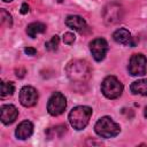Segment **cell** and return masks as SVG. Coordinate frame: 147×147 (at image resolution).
I'll use <instances>...</instances> for the list:
<instances>
[{
	"instance_id": "1",
	"label": "cell",
	"mask_w": 147,
	"mask_h": 147,
	"mask_svg": "<svg viewBox=\"0 0 147 147\" xmlns=\"http://www.w3.org/2000/svg\"><path fill=\"white\" fill-rule=\"evenodd\" d=\"M68 78L75 84H85L92 75V69L85 60H72L65 67Z\"/></svg>"
},
{
	"instance_id": "2",
	"label": "cell",
	"mask_w": 147,
	"mask_h": 147,
	"mask_svg": "<svg viewBox=\"0 0 147 147\" xmlns=\"http://www.w3.org/2000/svg\"><path fill=\"white\" fill-rule=\"evenodd\" d=\"M92 108L88 106H77L74 107L69 113V122L75 130H83L90 122L92 116Z\"/></svg>"
},
{
	"instance_id": "3",
	"label": "cell",
	"mask_w": 147,
	"mask_h": 147,
	"mask_svg": "<svg viewBox=\"0 0 147 147\" xmlns=\"http://www.w3.org/2000/svg\"><path fill=\"white\" fill-rule=\"evenodd\" d=\"M94 131L101 138H114L121 132L119 125L108 116L101 117L94 125Z\"/></svg>"
},
{
	"instance_id": "4",
	"label": "cell",
	"mask_w": 147,
	"mask_h": 147,
	"mask_svg": "<svg viewBox=\"0 0 147 147\" xmlns=\"http://www.w3.org/2000/svg\"><path fill=\"white\" fill-rule=\"evenodd\" d=\"M101 92L107 99H117L123 93V84L115 76H107L101 83Z\"/></svg>"
},
{
	"instance_id": "5",
	"label": "cell",
	"mask_w": 147,
	"mask_h": 147,
	"mask_svg": "<svg viewBox=\"0 0 147 147\" xmlns=\"http://www.w3.org/2000/svg\"><path fill=\"white\" fill-rule=\"evenodd\" d=\"M127 70L132 76H144L147 72V57L141 53H136L130 57Z\"/></svg>"
},
{
	"instance_id": "6",
	"label": "cell",
	"mask_w": 147,
	"mask_h": 147,
	"mask_svg": "<svg viewBox=\"0 0 147 147\" xmlns=\"http://www.w3.org/2000/svg\"><path fill=\"white\" fill-rule=\"evenodd\" d=\"M67 107L65 96L61 92H54L47 102V111L52 116L61 115Z\"/></svg>"
},
{
	"instance_id": "7",
	"label": "cell",
	"mask_w": 147,
	"mask_h": 147,
	"mask_svg": "<svg viewBox=\"0 0 147 147\" xmlns=\"http://www.w3.org/2000/svg\"><path fill=\"white\" fill-rule=\"evenodd\" d=\"M123 17V8L117 2L108 3L103 9V20L107 24H115Z\"/></svg>"
},
{
	"instance_id": "8",
	"label": "cell",
	"mask_w": 147,
	"mask_h": 147,
	"mask_svg": "<svg viewBox=\"0 0 147 147\" xmlns=\"http://www.w3.org/2000/svg\"><path fill=\"white\" fill-rule=\"evenodd\" d=\"M90 51L94 60L100 62L106 57L108 52V42L103 38H95L90 42Z\"/></svg>"
},
{
	"instance_id": "9",
	"label": "cell",
	"mask_w": 147,
	"mask_h": 147,
	"mask_svg": "<svg viewBox=\"0 0 147 147\" xmlns=\"http://www.w3.org/2000/svg\"><path fill=\"white\" fill-rule=\"evenodd\" d=\"M38 101V92L32 86H23L20 91V102L24 107H32Z\"/></svg>"
},
{
	"instance_id": "10",
	"label": "cell",
	"mask_w": 147,
	"mask_h": 147,
	"mask_svg": "<svg viewBox=\"0 0 147 147\" xmlns=\"http://www.w3.org/2000/svg\"><path fill=\"white\" fill-rule=\"evenodd\" d=\"M65 25L68 28H70L71 30H75L79 33H84L88 29L86 21L79 15H69V16H67Z\"/></svg>"
},
{
	"instance_id": "11",
	"label": "cell",
	"mask_w": 147,
	"mask_h": 147,
	"mask_svg": "<svg viewBox=\"0 0 147 147\" xmlns=\"http://www.w3.org/2000/svg\"><path fill=\"white\" fill-rule=\"evenodd\" d=\"M113 39L122 45H126V46H136V40L134 38L131 36L130 31L124 29V28H119L117 29L114 33H113Z\"/></svg>"
},
{
	"instance_id": "12",
	"label": "cell",
	"mask_w": 147,
	"mask_h": 147,
	"mask_svg": "<svg viewBox=\"0 0 147 147\" xmlns=\"http://www.w3.org/2000/svg\"><path fill=\"white\" fill-rule=\"evenodd\" d=\"M0 114H1V122L8 125L15 122V119L18 116V110L14 105H3L1 106Z\"/></svg>"
},
{
	"instance_id": "13",
	"label": "cell",
	"mask_w": 147,
	"mask_h": 147,
	"mask_svg": "<svg viewBox=\"0 0 147 147\" xmlns=\"http://www.w3.org/2000/svg\"><path fill=\"white\" fill-rule=\"evenodd\" d=\"M32 133H33V124L30 121L21 122L15 130V136L20 140H25V139L30 138L32 136Z\"/></svg>"
},
{
	"instance_id": "14",
	"label": "cell",
	"mask_w": 147,
	"mask_h": 147,
	"mask_svg": "<svg viewBox=\"0 0 147 147\" xmlns=\"http://www.w3.org/2000/svg\"><path fill=\"white\" fill-rule=\"evenodd\" d=\"M130 90L134 95H147V79H138L133 82Z\"/></svg>"
},
{
	"instance_id": "15",
	"label": "cell",
	"mask_w": 147,
	"mask_h": 147,
	"mask_svg": "<svg viewBox=\"0 0 147 147\" xmlns=\"http://www.w3.org/2000/svg\"><path fill=\"white\" fill-rule=\"evenodd\" d=\"M26 34L31 38H36L37 34L39 33H44L46 31V25L41 22H33V23H30L28 26H26Z\"/></svg>"
},
{
	"instance_id": "16",
	"label": "cell",
	"mask_w": 147,
	"mask_h": 147,
	"mask_svg": "<svg viewBox=\"0 0 147 147\" xmlns=\"http://www.w3.org/2000/svg\"><path fill=\"white\" fill-rule=\"evenodd\" d=\"M14 91H15V85L13 82H2L1 83V90H0L1 98H7L9 95H13Z\"/></svg>"
},
{
	"instance_id": "17",
	"label": "cell",
	"mask_w": 147,
	"mask_h": 147,
	"mask_svg": "<svg viewBox=\"0 0 147 147\" xmlns=\"http://www.w3.org/2000/svg\"><path fill=\"white\" fill-rule=\"evenodd\" d=\"M65 131H67L65 125H57V126H55V127H49V129L46 131V134H47L49 138L61 137L63 133H65Z\"/></svg>"
},
{
	"instance_id": "18",
	"label": "cell",
	"mask_w": 147,
	"mask_h": 147,
	"mask_svg": "<svg viewBox=\"0 0 147 147\" xmlns=\"http://www.w3.org/2000/svg\"><path fill=\"white\" fill-rule=\"evenodd\" d=\"M0 22L3 25H7L8 28H10L13 25V18L11 15L6 10V9H1L0 11Z\"/></svg>"
},
{
	"instance_id": "19",
	"label": "cell",
	"mask_w": 147,
	"mask_h": 147,
	"mask_svg": "<svg viewBox=\"0 0 147 147\" xmlns=\"http://www.w3.org/2000/svg\"><path fill=\"white\" fill-rule=\"evenodd\" d=\"M59 41H60V38H59V36H53L52 37V39L51 40H48L46 44H45V47H46V49L47 51H51V52H53V51H56L57 49V46H59Z\"/></svg>"
},
{
	"instance_id": "20",
	"label": "cell",
	"mask_w": 147,
	"mask_h": 147,
	"mask_svg": "<svg viewBox=\"0 0 147 147\" xmlns=\"http://www.w3.org/2000/svg\"><path fill=\"white\" fill-rule=\"evenodd\" d=\"M75 39H76L75 34L71 33V32H65V33L63 34V42L67 44V45H71V44H74Z\"/></svg>"
},
{
	"instance_id": "21",
	"label": "cell",
	"mask_w": 147,
	"mask_h": 147,
	"mask_svg": "<svg viewBox=\"0 0 147 147\" xmlns=\"http://www.w3.org/2000/svg\"><path fill=\"white\" fill-rule=\"evenodd\" d=\"M24 52H25V54H28V55H36V53H37V51H36L34 48H32V47H26V48H24Z\"/></svg>"
},
{
	"instance_id": "22",
	"label": "cell",
	"mask_w": 147,
	"mask_h": 147,
	"mask_svg": "<svg viewBox=\"0 0 147 147\" xmlns=\"http://www.w3.org/2000/svg\"><path fill=\"white\" fill-rule=\"evenodd\" d=\"M26 13H29V6L28 3H23L21 7V14H26Z\"/></svg>"
},
{
	"instance_id": "23",
	"label": "cell",
	"mask_w": 147,
	"mask_h": 147,
	"mask_svg": "<svg viewBox=\"0 0 147 147\" xmlns=\"http://www.w3.org/2000/svg\"><path fill=\"white\" fill-rule=\"evenodd\" d=\"M144 115H145V117L147 118V106H146V108H145V111H144Z\"/></svg>"
},
{
	"instance_id": "24",
	"label": "cell",
	"mask_w": 147,
	"mask_h": 147,
	"mask_svg": "<svg viewBox=\"0 0 147 147\" xmlns=\"http://www.w3.org/2000/svg\"><path fill=\"white\" fill-rule=\"evenodd\" d=\"M3 2H10V1H13V0H2Z\"/></svg>"
},
{
	"instance_id": "25",
	"label": "cell",
	"mask_w": 147,
	"mask_h": 147,
	"mask_svg": "<svg viewBox=\"0 0 147 147\" xmlns=\"http://www.w3.org/2000/svg\"><path fill=\"white\" fill-rule=\"evenodd\" d=\"M56 1H59V2H62V0H56Z\"/></svg>"
}]
</instances>
